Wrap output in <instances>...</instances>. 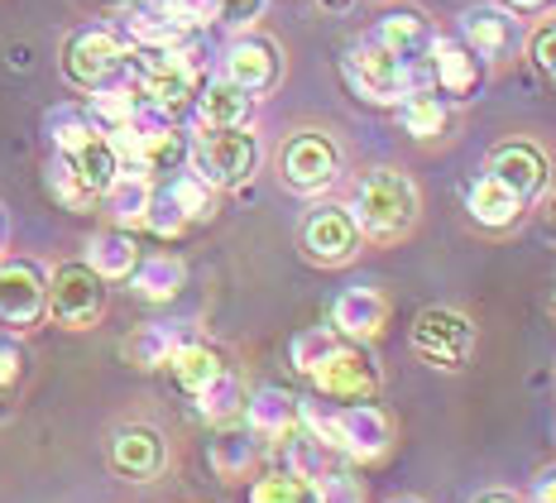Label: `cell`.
Listing matches in <instances>:
<instances>
[{"label":"cell","mask_w":556,"mask_h":503,"mask_svg":"<svg viewBox=\"0 0 556 503\" xmlns=\"http://www.w3.org/2000/svg\"><path fill=\"white\" fill-rule=\"evenodd\" d=\"M139 106H144V101H139V91L130 87V81H106V87L91 91L87 115L97 121L101 135H111V130H121V125H130L139 115Z\"/></svg>","instance_id":"cell-30"},{"label":"cell","mask_w":556,"mask_h":503,"mask_svg":"<svg viewBox=\"0 0 556 503\" xmlns=\"http://www.w3.org/2000/svg\"><path fill=\"white\" fill-rule=\"evenodd\" d=\"M341 73H345V81H351L355 97L369 101V106H399L413 87H422V73H413L408 63H399L375 34L345 49Z\"/></svg>","instance_id":"cell-3"},{"label":"cell","mask_w":556,"mask_h":503,"mask_svg":"<svg viewBox=\"0 0 556 503\" xmlns=\"http://www.w3.org/2000/svg\"><path fill=\"white\" fill-rule=\"evenodd\" d=\"M168 374L178 379L182 393L197 398L206 383L216 379V374H226V360H222V350H216V345H206V341H197V336H192V341H182L178 350H173Z\"/></svg>","instance_id":"cell-25"},{"label":"cell","mask_w":556,"mask_h":503,"mask_svg":"<svg viewBox=\"0 0 556 503\" xmlns=\"http://www.w3.org/2000/svg\"><path fill=\"white\" fill-rule=\"evenodd\" d=\"M375 39L384 43L399 63H408L413 73H422L427 53H432V43H437V34H432V25H427L422 15H417V10H389V15L379 20Z\"/></svg>","instance_id":"cell-19"},{"label":"cell","mask_w":556,"mask_h":503,"mask_svg":"<svg viewBox=\"0 0 556 503\" xmlns=\"http://www.w3.org/2000/svg\"><path fill=\"white\" fill-rule=\"evenodd\" d=\"M542 230H547V240L556 244V192L547 197V212H542Z\"/></svg>","instance_id":"cell-46"},{"label":"cell","mask_w":556,"mask_h":503,"mask_svg":"<svg viewBox=\"0 0 556 503\" xmlns=\"http://www.w3.org/2000/svg\"><path fill=\"white\" fill-rule=\"evenodd\" d=\"M303 254L321 268H341L361 254V226L351 206H312L303 221Z\"/></svg>","instance_id":"cell-9"},{"label":"cell","mask_w":556,"mask_h":503,"mask_svg":"<svg viewBox=\"0 0 556 503\" xmlns=\"http://www.w3.org/2000/svg\"><path fill=\"white\" fill-rule=\"evenodd\" d=\"M389 322V302L379 288H345L341 298L331 302V326L336 336H345V341H375L379 331H384Z\"/></svg>","instance_id":"cell-16"},{"label":"cell","mask_w":556,"mask_h":503,"mask_svg":"<svg viewBox=\"0 0 556 503\" xmlns=\"http://www.w3.org/2000/svg\"><path fill=\"white\" fill-rule=\"evenodd\" d=\"M125 43L130 49H178L182 39H192L188 29H178L164 10L154 5V0H135L130 10H125Z\"/></svg>","instance_id":"cell-23"},{"label":"cell","mask_w":556,"mask_h":503,"mask_svg":"<svg viewBox=\"0 0 556 503\" xmlns=\"http://www.w3.org/2000/svg\"><path fill=\"white\" fill-rule=\"evenodd\" d=\"M192 403H197V417H206V423L222 427V423H230V417H240V407H245V389H240V379L226 369V374H216V379L206 383Z\"/></svg>","instance_id":"cell-34"},{"label":"cell","mask_w":556,"mask_h":503,"mask_svg":"<svg viewBox=\"0 0 556 503\" xmlns=\"http://www.w3.org/2000/svg\"><path fill=\"white\" fill-rule=\"evenodd\" d=\"M413 350L432 369H466L475 355V322L456 307H422L413 317Z\"/></svg>","instance_id":"cell-6"},{"label":"cell","mask_w":556,"mask_h":503,"mask_svg":"<svg viewBox=\"0 0 556 503\" xmlns=\"http://www.w3.org/2000/svg\"><path fill=\"white\" fill-rule=\"evenodd\" d=\"M532 63H538L542 73H556V25L532 34Z\"/></svg>","instance_id":"cell-42"},{"label":"cell","mask_w":556,"mask_h":503,"mask_svg":"<svg viewBox=\"0 0 556 503\" xmlns=\"http://www.w3.org/2000/svg\"><path fill=\"white\" fill-rule=\"evenodd\" d=\"M149 202H154V183H149V173H135V168H121L115 173V183L101 192V206H106V216L121 230L144 226Z\"/></svg>","instance_id":"cell-21"},{"label":"cell","mask_w":556,"mask_h":503,"mask_svg":"<svg viewBox=\"0 0 556 503\" xmlns=\"http://www.w3.org/2000/svg\"><path fill=\"white\" fill-rule=\"evenodd\" d=\"M87 264L97 268L101 278H130V268L139 264V244H135V236L130 230H101V236H91V244H87Z\"/></svg>","instance_id":"cell-29"},{"label":"cell","mask_w":556,"mask_h":503,"mask_svg":"<svg viewBox=\"0 0 556 503\" xmlns=\"http://www.w3.org/2000/svg\"><path fill=\"white\" fill-rule=\"evenodd\" d=\"M321 5H327V10H345V5H351V0H321Z\"/></svg>","instance_id":"cell-48"},{"label":"cell","mask_w":556,"mask_h":503,"mask_svg":"<svg viewBox=\"0 0 556 503\" xmlns=\"http://www.w3.org/2000/svg\"><path fill=\"white\" fill-rule=\"evenodd\" d=\"M399 121H403V130H408L413 139H437V135L446 130L451 111H446V101L437 97V91L413 87L408 97L399 101Z\"/></svg>","instance_id":"cell-31"},{"label":"cell","mask_w":556,"mask_h":503,"mask_svg":"<svg viewBox=\"0 0 556 503\" xmlns=\"http://www.w3.org/2000/svg\"><path fill=\"white\" fill-rule=\"evenodd\" d=\"M260 461V441H254L250 427H230L222 423V431L212 437V470L222 479H245Z\"/></svg>","instance_id":"cell-28"},{"label":"cell","mask_w":556,"mask_h":503,"mask_svg":"<svg viewBox=\"0 0 556 503\" xmlns=\"http://www.w3.org/2000/svg\"><path fill=\"white\" fill-rule=\"evenodd\" d=\"M63 73H67V81H77V87L97 91V87H106V81H121V73H130V49H125V39L115 29L87 25V29L67 34Z\"/></svg>","instance_id":"cell-4"},{"label":"cell","mask_w":556,"mask_h":503,"mask_svg":"<svg viewBox=\"0 0 556 503\" xmlns=\"http://www.w3.org/2000/svg\"><path fill=\"white\" fill-rule=\"evenodd\" d=\"M182 284H188V268H182V260H173V254H149V260H139L130 268V288H135V298H144V302L178 298Z\"/></svg>","instance_id":"cell-26"},{"label":"cell","mask_w":556,"mask_h":503,"mask_svg":"<svg viewBox=\"0 0 556 503\" xmlns=\"http://www.w3.org/2000/svg\"><path fill=\"white\" fill-rule=\"evenodd\" d=\"M490 173L500 178L504 187H514L523 202H538L542 192H547V178H552V168H547V159H542V149H532L523 144V139H514V144H500L490 154Z\"/></svg>","instance_id":"cell-15"},{"label":"cell","mask_w":556,"mask_h":503,"mask_svg":"<svg viewBox=\"0 0 556 503\" xmlns=\"http://www.w3.org/2000/svg\"><path fill=\"white\" fill-rule=\"evenodd\" d=\"M298 417L327 451L345 461H379L393 441L389 417L375 403H298Z\"/></svg>","instance_id":"cell-1"},{"label":"cell","mask_w":556,"mask_h":503,"mask_svg":"<svg viewBox=\"0 0 556 503\" xmlns=\"http://www.w3.org/2000/svg\"><path fill=\"white\" fill-rule=\"evenodd\" d=\"M341 341H345V336H336V326H307V331H298L293 336V350H288V355H293V369L298 374H312Z\"/></svg>","instance_id":"cell-37"},{"label":"cell","mask_w":556,"mask_h":503,"mask_svg":"<svg viewBox=\"0 0 556 503\" xmlns=\"http://www.w3.org/2000/svg\"><path fill=\"white\" fill-rule=\"evenodd\" d=\"M43 312H49V278H43V268L29 260L0 264V322L25 331Z\"/></svg>","instance_id":"cell-11"},{"label":"cell","mask_w":556,"mask_h":503,"mask_svg":"<svg viewBox=\"0 0 556 503\" xmlns=\"http://www.w3.org/2000/svg\"><path fill=\"white\" fill-rule=\"evenodd\" d=\"M460 39L470 43L480 63H500V58L518 53V43H523V20L508 5H470L460 15Z\"/></svg>","instance_id":"cell-12"},{"label":"cell","mask_w":556,"mask_h":503,"mask_svg":"<svg viewBox=\"0 0 556 503\" xmlns=\"http://www.w3.org/2000/svg\"><path fill=\"white\" fill-rule=\"evenodd\" d=\"M427 67H432L437 91L451 101H466L480 87V58H475L466 39H437L432 53H427Z\"/></svg>","instance_id":"cell-18"},{"label":"cell","mask_w":556,"mask_h":503,"mask_svg":"<svg viewBox=\"0 0 556 503\" xmlns=\"http://www.w3.org/2000/svg\"><path fill=\"white\" fill-rule=\"evenodd\" d=\"M164 192L178 202V212L188 216V226L192 221H212V212H216V187L206 183V178H197V173L188 168V173H173V178L164 183Z\"/></svg>","instance_id":"cell-35"},{"label":"cell","mask_w":556,"mask_h":503,"mask_svg":"<svg viewBox=\"0 0 556 503\" xmlns=\"http://www.w3.org/2000/svg\"><path fill=\"white\" fill-rule=\"evenodd\" d=\"M480 503H518V499H514V494H484Z\"/></svg>","instance_id":"cell-47"},{"label":"cell","mask_w":556,"mask_h":503,"mask_svg":"<svg viewBox=\"0 0 556 503\" xmlns=\"http://www.w3.org/2000/svg\"><path fill=\"white\" fill-rule=\"evenodd\" d=\"M254 115V97L245 87H236L230 77H212L197 87V101H192V121L197 130H240V125H250Z\"/></svg>","instance_id":"cell-14"},{"label":"cell","mask_w":556,"mask_h":503,"mask_svg":"<svg viewBox=\"0 0 556 503\" xmlns=\"http://www.w3.org/2000/svg\"><path fill=\"white\" fill-rule=\"evenodd\" d=\"M43 130H49L58 154H77V149L101 135L97 121L87 115V106H53L49 115H43Z\"/></svg>","instance_id":"cell-33"},{"label":"cell","mask_w":556,"mask_h":503,"mask_svg":"<svg viewBox=\"0 0 556 503\" xmlns=\"http://www.w3.org/2000/svg\"><path fill=\"white\" fill-rule=\"evenodd\" d=\"M264 5L269 0H212V20L226 29H250L264 15Z\"/></svg>","instance_id":"cell-41"},{"label":"cell","mask_w":556,"mask_h":503,"mask_svg":"<svg viewBox=\"0 0 556 503\" xmlns=\"http://www.w3.org/2000/svg\"><path fill=\"white\" fill-rule=\"evenodd\" d=\"M307 379L317 383L321 398H336V403H365L379 393V365L361 341H341Z\"/></svg>","instance_id":"cell-8"},{"label":"cell","mask_w":556,"mask_h":503,"mask_svg":"<svg viewBox=\"0 0 556 503\" xmlns=\"http://www.w3.org/2000/svg\"><path fill=\"white\" fill-rule=\"evenodd\" d=\"M67 163H73L77 183H83L97 202H101V192L115 183V173H121V159H115V149L106 144V135H97L91 144L77 149V154H67Z\"/></svg>","instance_id":"cell-32"},{"label":"cell","mask_w":556,"mask_h":503,"mask_svg":"<svg viewBox=\"0 0 556 503\" xmlns=\"http://www.w3.org/2000/svg\"><path fill=\"white\" fill-rule=\"evenodd\" d=\"M144 226L154 230V236H164V240H173V236H182L188 230V216L178 212V202L164 192V187H154V202H149V216H144Z\"/></svg>","instance_id":"cell-40"},{"label":"cell","mask_w":556,"mask_h":503,"mask_svg":"<svg viewBox=\"0 0 556 503\" xmlns=\"http://www.w3.org/2000/svg\"><path fill=\"white\" fill-rule=\"evenodd\" d=\"M307 489H312V503H365V479L345 470V465H327Z\"/></svg>","instance_id":"cell-36"},{"label":"cell","mask_w":556,"mask_h":503,"mask_svg":"<svg viewBox=\"0 0 556 503\" xmlns=\"http://www.w3.org/2000/svg\"><path fill=\"white\" fill-rule=\"evenodd\" d=\"M278 447V461H283V470L298 479V485H312L321 470H327V447H321L317 437L303 427V417H298V427H288L283 437L274 441Z\"/></svg>","instance_id":"cell-27"},{"label":"cell","mask_w":556,"mask_h":503,"mask_svg":"<svg viewBox=\"0 0 556 503\" xmlns=\"http://www.w3.org/2000/svg\"><path fill=\"white\" fill-rule=\"evenodd\" d=\"M182 341H192L188 322H149L125 341V360L139 369H164Z\"/></svg>","instance_id":"cell-24"},{"label":"cell","mask_w":556,"mask_h":503,"mask_svg":"<svg viewBox=\"0 0 556 503\" xmlns=\"http://www.w3.org/2000/svg\"><path fill=\"white\" fill-rule=\"evenodd\" d=\"M111 465L125 479H154L168 465V447L154 427H121L111 437Z\"/></svg>","instance_id":"cell-17"},{"label":"cell","mask_w":556,"mask_h":503,"mask_svg":"<svg viewBox=\"0 0 556 503\" xmlns=\"http://www.w3.org/2000/svg\"><path fill=\"white\" fill-rule=\"evenodd\" d=\"M278 73H283V58H278V43L274 39H260V34H245V39H236L222 58V77H230L236 87H245L250 97H260V91H269Z\"/></svg>","instance_id":"cell-13"},{"label":"cell","mask_w":556,"mask_h":503,"mask_svg":"<svg viewBox=\"0 0 556 503\" xmlns=\"http://www.w3.org/2000/svg\"><path fill=\"white\" fill-rule=\"evenodd\" d=\"M15 374H20V350L15 345H0V383H15Z\"/></svg>","instance_id":"cell-44"},{"label":"cell","mask_w":556,"mask_h":503,"mask_svg":"<svg viewBox=\"0 0 556 503\" xmlns=\"http://www.w3.org/2000/svg\"><path fill=\"white\" fill-rule=\"evenodd\" d=\"M351 216L361 226V236H375V240H399L413 230L417 221V187L408 173L399 168H375L355 183V197H351Z\"/></svg>","instance_id":"cell-2"},{"label":"cell","mask_w":556,"mask_h":503,"mask_svg":"<svg viewBox=\"0 0 556 503\" xmlns=\"http://www.w3.org/2000/svg\"><path fill=\"white\" fill-rule=\"evenodd\" d=\"M508 10H518V15H542V10H552L556 0H504Z\"/></svg>","instance_id":"cell-45"},{"label":"cell","mask_w":556,"mask_h":503,"mask_svg":"<svg viewBox=\"0 0 556 503\" xmlns=\"http://www.w3.org/2000/svg\"><path fill=\"white\" fill-rule=\"evenodd\" d=\"M49 312H53L58 326H67V331H87V326H97L101 312H106V278H101L87 260L63 264L49 278Z\"/></svg>","instance_id":"cell-7"},{"label":"cell","mask_w":556,"mask_h":503,"mask_svg":"<svg viewBox=\"0 0 556 503\" xmlns=\"http://www.w3.org/2000/svg\"><path fill=\"white\" fill-rule=\"evenodd\" d=\"M298 403L303 398H293L288 389H260L240 413H245V427L254 431V441H269L274 447L288 427H298Z\"/></svg>","instance_id":"cell-22"},{"label":"cell","mask_w":556,"mask_h":503,"mask_svg":"<svg viewBox=\"0 0 556 503\" xmlns=\"http://www.w3.org/2000/svg\"><path fill=\"white\" fill-rule=\"evenodd\" d=\"M188 163L197 178H206L212 187H240L260 168V139H254L245 125H240V130H206L192 144Z\"/></svg>","instance_id":"cell-5"},{"label":"cell","mask_w":556,"mask_h":503,"mask_svg":"<svg viewBox=\"0 0 556 503\" xmlns=\"http://www.w3.org/2000/svg\"><path fill=\"white\" fill-rule=\"evenodd\" d=\"M532 503H556V465L538 475V485H532Z\"/></svg>","instance_id":"cell-43"},{"label":"cell","mask_w":556,"mask_h":503,"mask_svg":"<svg viewBox=\"0 0 556 503\" xmlns=\"http://www.w3.org/2000/svg\"><path fill=\"white\" fill-rule=\"evenodd\" d=\"M552 81H556V73H552Z\"/></svg>","instance_id":"cell-51"},{"label":"cell","mask_w":556,"mask_h":503,"mask_svg":"<svg viewBox=\"0 0 556 503\" xmlns=\"http://www.w3.org/2000/svg\"><path fill=\"white\" fill-rule=\"evenodd\" d=\"M49 192L67 206V212H87V206L97 202V197H91L87 187L77 183V173H73V163H67V154H53V163H49Z\"/></svg>","instance_id":"cell-38"},{"label":"cell","mask_w":556,"mask_h":503,"mask_svg":"<svg viewBox=\"0 0 556 503\" xmlns=\"http://www.w3.org/2000/svg\"><path fill=\"white\" fill-rule=\"evenodd\" d=\"M547 312H552V322H556V278H552V302H547Z\"/></svg>","instance_id":"cell-49"},{"label":"cell","mask_w":556,"mask_h":503,"mask_svg":"<svg viewBox=\"0 0 556 503\" xmlns=\"http://www.w3.org/2000/svg\"><path fill=\"white\" fill-rule=\"evenodd\" d=\"M523 197L514 192V187H504L494 173H484V178H475L470 183V192H466V212L475 226H484V230H508L518 216H523Z\"/></svg>","instance_id":"cell-20"},{"label":"cell","mask_w":556,"mask_h":503,"mask_svg":"<svg viewBox=\"0 0 556 503\" xmlns=\"http://www.w3.org/2000/svg\"><path fill=\"white\" fill-rule=\"evenodd\" d=\"M393 503H417V499H393Z\"/></svg>","instance_id":"cell-50"},{"label":"cell","mask_w":556,"mask_h":503,"mask_svg":"<svg viewBox=\"0 0 556 503\" xmlns=\"http://www.w3.org/2000/svg\"><path fill=\"white\" fill-rule=\"evenodd\" d=\"M278 173H283V183L293 187V192H321V187H331L336 173H341V149H336L327 135L303 130L283 144Z\"/></svg>","instance_id":"cell-10"},{"label":"cell","mask_w":556,"mask_h":503,"mask_svg":"<svg viewBox=\"0 0 556 503\" xmlns=\"http://www.w3.org/2000/svg\"><path fill=\"white\" fill-rule=\"evenodd\" d=\"M303 499H307V485H298L288 470L254 479V489H250V503H303Z\"/></svg>","instance_id":"cell-39"}]
</instances>
